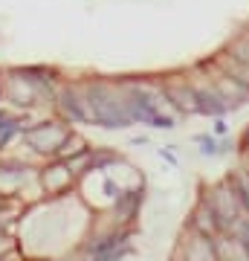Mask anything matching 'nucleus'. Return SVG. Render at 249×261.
<instances>
[{
    "instance_id": "1",
    "label": "nucleus",
    "mask_w": 249,
    "mask_h": 261,
    "mask_svg": "<svg viewBox=\"0 0 249 261\" xmlns=\"http://www.w3.org/2000/svg\"><path fill=\"white\" fill-rule=\"evenodd\" d=\"M212 209L220 221V229H235L240 224V209H243V200H240L235 183H226V186H217L212 192Z\"/></svg>"
},
{
    "instance_id": "2",
    "label": "nucleus",
    "mask_w": 249,
    "mask_h": 261,
    "mask_svg": "<svg viewBox=\"0 0 249 261\" xmlns=\"http://www.w3.org/2000/svg\"><path fill=\"white\" fill-rule=\"evenodd\" d=\"M206 70H209V75H212L214 87H217V90H220V96L226 99L229 111H232V108H238V105H243V102H249V87L243 82L232 79L229 73H223L214 61H212V64H206Z\"/></svg>"
},
{
    "instance_id": "3",
    "label": "nucleus",
    "mask_w": 249,
    "mask_h": 261,
    "mask_svg": "<svg viewBox=\"0 0 249 261\" xmlns=\"http://www.w3.org/2000/svg\"><path fill=\"white\" fill-rule=\"evenodd\" d=\"M165 87L168 102L180 108L183 113H200V99H197V87L194 82H183V79H171V82L162 84Z\"/></svg>"
},
{
    "instance_id": "4",
    "label": "nucleus",
    "mask_w": 249,
    "mask_h": 261,
    "mask_svg": "<svg viewBox=\"0 0 249 261\" xmlns=\"http://www.w3.org/2000/svg\"><path fill=\"white\" fill-rule=\"evenodd\" d=\"M64 140H67V130L61 125H41V128H32L26 134V142L41 154H56Z\"/></svg>"
},
{
    "instance_id": "5",
    "label": "nucleus",
    "mask_w": 249,
    "mask_h": 261,
    "mask_svg": "<svg viewBox=\"0 0 249 261\" xmlns=\"http://www.w3.org/2000/svg\"><path fill=\"white\" fill-rule=\"evenodd\" d=\"M194 87H197V99H200V113H206V116H223V113L229 111V105H226V99L220 96V90L214 87L212 79L206 84L194 82Z\"/></svg>"
},
{
    "instance_id": "6",
    "label": "nucleus",
    "mask_w": 249,
    "mask_h": 261,
    "mask_svg": "<svg viewBox=\"0 0 249 261\" xmlns=\"http://www.w3.org/2000/svg\"><path fill=\"white\" fill-rule=\"evenodd\" d=\"M185 261H220V258H217L212 238L191 229V244H185Z\"/></svg>"
},
{
    "instance_id": "7",
    "label": "nucleus",
    "mask_w": 249,
    "mask_h": 261,
    "mask_svg": "<svg viewBox=\"0 0 249 261\" xmlns=\"http://www.w3.org/2000/svg\"><path fill=\"white\" fill-rule=\"evenodd\" d=\"M70 183H73V171H70V166H67L64 160H58L56 166H49L44 171V186H46V192H52V195L70 189Z\"/></svg>"
},
{
    "instance_id": "8",
    "label": "nucleus",
    "mask_w": 249,
    "mask_h": 261,
    "mask_svg": "<svg viewBox=\"0 0 249 261\" xmlns=\"http://www.w3.org/2000/svg\"><path fill=\"white\" fill-rule=\"evenodd\" d=\"M214 64L220 67L223 73H229L232 79H238V82H243L249 87V61H240V58L232 56L229 49H223V53L214 56Z\"/></svg>"
},
{
    "instance_id": "9",
    "label": "nucleus",
    "mask_w": 249,
    "mask_h": 261,
    "mask_svg": "<svg viewBox=\"0 0 249 261\" xmlns=\"http://www.w3.org/2000/svg\"><path fill=\"white\" fill-rule=\"evenodd\" d=\"M6 96H9L15 105H29L32 99H35V93H32V82H26V73H20V79H12Z\"/></svg>"
},
{
    "instance_id": "10",
    "label": "nucleus",
    "mask_w": 249,
    "mask_h": 261,
    "mask_svg": "<svg viewBox=\"0 0 249 261\" xmlns=\"http://www.w3.org/2000/svg\"><path fill=\"white\" fill-rule=\"evenodd\" d=\"M81 151H87V142H84L78 134H67V140L58 145L56 157L58 160H70V157H75V154H81Z\"/></svg>"
},
{
    "instance_id": "11",
    "label": "nucleus",
    "mask_w": 249,
    "mask_h": 261,
    "mask_svg": "<svg viewBox=\"0 0 249 261\" xmlns=\"http://www.w3.org/2000/svg\"><path fill=\"white\" fill-rule=\"evenodd\" d=\"M23 186V171H9V166L0 168V192L9 197Z\"/></svg>"
},
{
    "instance_id": "12",
    "label": "nucleus",
    "mask_w": 249,
    "mask_h": 261,
    "mask_svg": "<svg viewBox=\"0 0 249 261\" xmlns=\"http://www.w3.org/2000/svg\"><path fill=\"white\" fill-rule=\"evenodd\" d=\"M226 49H229L235 58H240V61H249V35H238Z\"/></svg>"
},
{
    "instance_id": "13",
    "label": "nucleus",
    "mask_w": 249,
    "mask_h": 261,
    "mask_svg": "<svg viewBox=\"0 0 249 261\" xmlns=\"http://www.w3.org/2000/svg\"><path fill=\"white\" fill-rule=\"evenodd\" d=\"M15 130H18V122L0 113V148H3V145H6V142H9L12 137H15Z\"/></svg>"
},
{
    "instance_id": "14",
    "label": "nucleus",
    "mask_w": 249,
    "mask_h": 261,
    "mask_svg": "<svg viewBox=\"0 0 249 261\" xmlns=\"http://www.w3.org/2000/svg\"><path fill=\"white\" fill-rule=\"evenodd\" d=\"M96 261H116V255H113V252H107V255H96Z\"/></svg>"
},
{
    "instance_id": "15",
    "label": "nucleus",
    "mask_w": 249,
    "mask_h": 261,
    "mask_svg": "<svg viewBox=\"0 0 249 261\" xmlns=\"http://www.w3.org/2000/svg\"><path fill=\"white\" fill-rule=\"evenodd\" d=\"M246 142H249V134H246Z\"/></svg>"
}]
</instances>
